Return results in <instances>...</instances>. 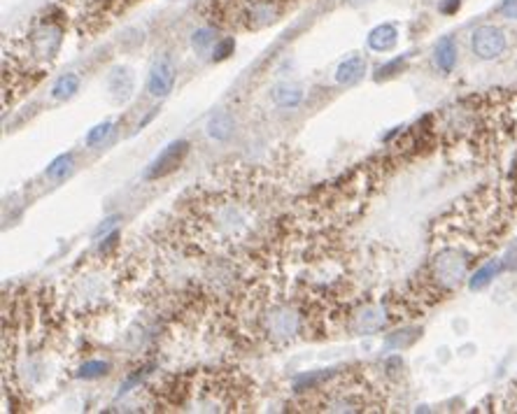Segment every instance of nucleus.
I'll return each mask as SVG.
<instances>
[{"label":"nucleus","instance_id":"1","mask_svg":"<svg viewBox=\"0 0 517 414\" xmlns=\"http://www.w3.org/2000/svg\"><path fill=\"white\" fill-rule=\"evenodd\" d=\"M506 33H503L499 26L494 24H485L480 28L473 31L470 35V49L478 58H485V61H492V58H499L503 51H506Z\"/></svg>","mask_w":517,"mask_h":414},{"label":"nucleus","instance_id":"2","mask_svg":"<svg viewBox=\"0 0 517 414\" xmlns=\"http://www.w3.org/2000/svg\"><path fill=\"white\" fill-rule=\"evenodd\" d=\"M187 154H189L187 140H175V142H170L154 161L149 163L147 172H145V179H161L165 175H170V172H175L180 168V163L184 161Z\"/></svg>","mask_w":517,"mask_h":414},{"label":"nucleus","instance_id":"3","mask_svg":"<svg viewBox=\"0 0 517 414\" xmlns=\"http://www.w3.org/2000/svg\"><path fill=\"white\" fill-rule=\"evenodd\" d=\"M175 86V63L168 54L158 56L149 68L147 77V91L154 98H165Z\"/></svg>","mask_w":517,"mask_h":414},{"label":"nucleus","instance_id":"4","mask_svg":"<svg viewBox=\"0 0 517 414\" xmlns=\"http://www.w3.org/2000/svg\"><path fill=\"white\" fill-rule=\"evenodd\" d=\"M363 72H366V61H363L361 56H352V58H347V61H343L340 65H338L336 82L345 84V86L356 84L363 77Z\"/></svg>","mask_w":517,"mask_h":414},{"label":"nucleus","instance_id":"5","mask_svg":"<svg viewBox=\"0 0 517 414\" xmlns=\"http://www.w3.org/2000/svg\"><path fill=\"white\" fill-rule=\"evenodd\" d=\"M434 61L443 72H452L457 65V44L452 38H441L434 49Z\"/></svg>","mask_w":517,"mask_h":414},{"label":"nucleus","instance_id":"6","mask_svg":"<svg viewBox=\"0 0 517 414\" xmlns=\"http://www.w3.org/2000/svg\"><path fill=\"white\" fill-rule=\"evenodd\" d=\"M396 40H399V35H396L394 26L392 24H382V26H377V28L370 31L368 47H370V49H375V51H389L396 44Z\"/></svg>","mask_w":517,"mask_h":414},{"label":"nucleus","instance_id":"7","mask_svg":"<svg viewBox=\"0 0 517 414\" xmlns=\"http://www.w3.org/2000/svg\"><path fill=\"white\" fill-rule=\"evenodd\" d=\"M110 91L117 100H126L131 96V91H133V75L126 68L115 70L110 77Z\"/></svg>","mask_w":517,"mask_h":414},{"label":"nucleus","instance_id":"8","mask_svg":"<svg viewBox=\"0 0 517 414\" xmlns=\"http://www.w3.org/2000/svg\"><path fill=\"white\" fill-rule=\"evenodd\" d=\"M503 270V263L501 261H489L487 265H482L480 270H475V275L468 279V286L473 291H480L485 289V286L492 282V279L499 275V272Z\"/></svg>","mask_w":517,"mask_h":414},{"label":"nucleus","instance_id":"9","mask_svg":"<svg viewBox=\"0 0 517 414\" xmlns=\"http://www.w3.org/2000/svg\"><path fill=\"white\" fill-rule=\"evenodd\" d=\"M273 100L280 108H296L303 100V91L291 84H277L273 89Z\"/></svg>","mask_w":517,"mask_h":414},{"label":"nucleus","instance_id":"10","mask_svg":"<svg viewBox=\"0 0 517 414\" xmlns=\"http://www.w3.org/2000/svg\"><path fill=\"white\" fill-rule=\"evenodd\" d=\"M208 133H210V138H215V140H229L231 133H233V119H231V115H227V112H217V115L210 119Z\"/></svg>","mask_w":517,"mask_h":414},{"label":"nucleus","instance_id":"11","mask_svg":"<svg viewBox=\"0 0 517 414\" xmlns=\"http://www.w3.org/2000/svg\"><path fill=\"white\" fill-rule=\"evenodd\" d=\"M77 89H79V77L75 75V72H70V75L58 77V82L54 84V89H51V98L65 100V98H70Z\"/></svg>","mask_w":517,"mask_h":414},{"label":"nucleus","instance_id":"12","mask_svg":"<svg viewBox=\"0 0 517 414\" xmlns=\"http://www.w3.org/2000/svg\"><path fill=\"white\" fill-rule=\"evenodd\" d=\"M70 165H72V154H61V156L54 158V161H51V165L47 168V177L61 179L65 172L70 170Z\"/></svg>","mask_w":517,"mask_h":414},{"label":"nucleus","instance_id":"13","mask_svg":"<svg viewBox=\"0 0 517 414\" xmlns=\"http://www.w3.org/2000/svg\"><path fill=\"white\" fill-rule=\"evenodd\" d=\"M108 370H110V365L105 363V361H86L82 368H79V377L96 379V377H103Z\"/></svg>","mask_w":517,"mask_h":414},{"label":"nucleus","instance_id":"14","mask_svg":"<svg viewBox=\"0 0 517 414\" xmlns=\"http://www.w3.org/2000/svg\"><path fill=\"white\" fill-rule=\"evenodd\" d=\"M233 49H236L233 38H224L222 42H217L215 49H212V61H224V58H229L233 54Z\"/></svg>","mask_w":517,"mask_h":414},{"label":"nucleus","instance_id":"15","mask_svg":"<svg viewBox=\"0 0 517 414\" xmlns=\"http://www.w3.org/2000/svg\"><path fill=\"white\" fill-rule=\"evenodd\" d=\"M110 131H112V124H110V122L98 124L96 129H91V133L86 135V144L94 147V144H98V142H103V140L110 135Z\"/></svg>","mask_w":517,"mask_h":414},{"label":"nucleus","instance_id":"16","mask_svg":"<svg viewBox=\"0 0 517 414\" xmlns=\"http://www.w3.org/2000/svg\"><path fill=\"white\" fill-rule=\"evenodd\" d=\"M212 42H215V35H212V31L205 28V31H198V33H194V47H196L198 51H203L205 47L212 44Z\"/></svg>","mask_w":517,"mask_h":414},{"label":"nucleus","instance_id":"17","mask_svg":"<svg viewBox=\"0 0 517 414\" xmlns=\"http://www.w3.org/2000/svg\"><path fill=\"white\" fill-rule=\"evenodd\" d=\"M499 12L506 19H517V0H501Z\"/></svg>","mask_w":517,"mask_h":414},{"label":"nucleus","instance_id":"18","mask_svg":"<svg viewBox=\"0 0 517 414\" xmlns=\"http://www.w3.org/2000/svg\"><path fill=\"white\" fill-rule=\"evenodd\" d=\"M401 65H403V58H396V61L387 63V65H382V68H380V75H377V79H382V77H389V75H394V70H399Z\"/></svg>","mask_w":517,"mask_h":414},{"label":"nucleus","instance_id":"19","mask_svg":"<svg viewBox=\"0 0 517 414\" xmlns=\"http://www.w3.org/2000/svg\"><path fill=\"white\" fill-rule=\"evenodd\" d=\"M441 10H443V12H454V10H459V0H445V3L441 5Z\"/></svg>","mask_w":517,"mask_h":414}]
</instances>
